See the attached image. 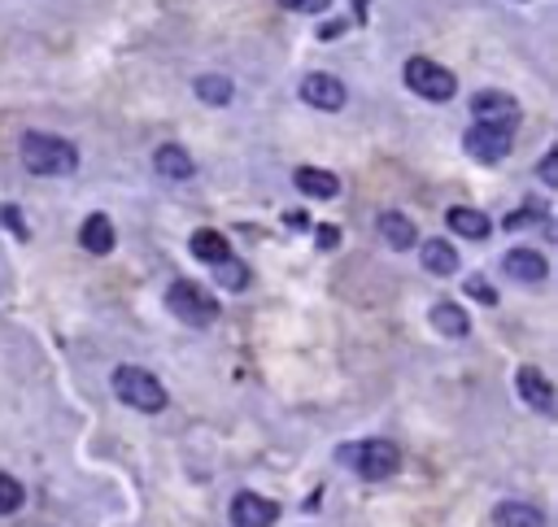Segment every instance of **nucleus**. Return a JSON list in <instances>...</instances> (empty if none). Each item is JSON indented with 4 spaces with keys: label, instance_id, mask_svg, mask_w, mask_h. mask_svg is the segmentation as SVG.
I'll use <instances>...</instances> for the list:
<instances>
[{
    "label": "nucleus",
    "instance_id": "obj_15",
    "mask_svg": "<svg viewBox=\"0 0 558 527\" xmlns=\"http://www.w3.org/2000/svg\"><path fill=\"white\" fill-rule=\"evenodd\" d=\"M445 222H449V231L462 235V240H488V231H493L488 213H480V209H471V205H453V209L445 213Z\"/></svg>",
    "mask_w": 558,
    "mask_h": 527
},
{
    "label": "nucleus",
    "instance_id": "obj_19",
    "mask_svg": "<svg viewBox=\"0 0 558 527\" xmlns=\"http://www.w3.org/2000/svg\"><path fill=\"white\" fill-rule=\"evenodd\" d=\"M432 327H436L440 335L462 340V335L471 331V318H466L462 305H453V301H436V305H432Z\"/></svg>",
    "mask_w": 558,
    "mask_h": 527
},
{
    "label": "nucleus",
    "instance_id": "obj_3",
    "mask_svg": "<svg viewBox=\"0 0 558 527\" xmlns=\"http://www.w3.org/2000/svg\"><path fill=\"white\" fill-rule=\"evenodd\" d=\"M113 396L140 414H161L166 409V388L157 383V375H148L144 366H118L113 370Z\"/></svg>",
    "mask_w": 558,
    "mask_h": 527
},
{
    "label": "nucleus",
    "instance_id": "obj_26",
    "mask_svg": "<svg viewBox=\"0 0 558 527\" xmlns=\"http://www.w3.org/2000/svg\"><path fill=\"white\" fill-rule=\"evenodd\" d=\"M283 9H292V13H323L331 0H279Z\"/></svg>",
    "mask_w": 558,
    "mask_h": 527
},
{
    "label": "nucleus",
    "instance_id": "obj_13",
    "mask_svg": "<svg viewBox=\"0 0 558 527\" xmlns=\"http://www.w3.org/2000/svg\"><path fill=\"white\" fill-rule=\"evenodd\" d=\"M375 226H379V235L388 240V248H397V253H405V248H414V244H418V226H414L405 213H397V209L379 213V218H375Z\"/></svg>",
    "mask_w": 558,
    "mask_h": 527
},
{
    "label": "nucleus",
    "instance_id": "obj_8",
    "mask_svg": "<svg viewBox=\"0 0 558 527\" xmlns=\"http://www.w3.org/2000/svg\"><path fill=\"white\" fill-rule=\"evenodd\" d=\"M471 113H475V122L514 126V122H519V100H514L510 91H475V96H471Z\"/></svg>",
    "mask_w": 558,
    "mask_h": 527
},
{
    "label": "nucleus",
    "instance_id": "obj_11",
    "mask_svg": "<svg viewBox=\"0 0 558 527\" xmlns=\"http://www.w3.org/2000/svg\"><path fill=\"white\" fill-rule=\"evenodd\" d=\"M501 270H506L510 279H519V283H545L549 261H545L536 248H510V253L501 257Z\"/></svg>",
    "mask_w": 558,
    "mask_h": 527
},
{
    "label": "nucleus",
    "instance_id": "obj_21",
    "mask_svg": "<svg viewBox=\"0 0 558 527\" xmlns=\"http://www.w3.org/2000/svg\"><path fill=\"white\" fill-rule=\"evenodd\" d=\"M196 96H201L205 105H227V100L235 96V87H231L227 74H201V78H196Z\"/></svg>",
    "mask_w": 558,
    "mask_h": 527
},
{
    "label": "nucleus",
    "instance_id": "obj_4",
    "mask_svg": "<svg viewBox=\"0 0 558 527\" xmlns=\"http://www.w3.org/2000/svg\"><path fill=\"white\" fill-rule=\"evenodd\" d=\"M166 309H170L179 322H187V327H209V322L218 318V301H214L201 283H192V279H174V283H170Z\"/></svg>",
    "mask_w": 558,
    "mask_h": 527
},
{
    "label": "nucleus",
    "instance_id": "obj_10",
    "mask_svg": "<svg viewBox=\"0 0 558 527\" xmlns=\"http://www.w3.org/2000/svg\"><path fill=\"white\" fill-rule=\"evenodd\" d=\"M514 388H519V396H523V405H532L536 414H554V383L545 379V370H536V366H519L514 370Z\"/></svg>",
    "mask_w": 558,
    "mask_h": 527
},
{
    "label": "nucleus",
    "instance_id": "obj_20",
    "mask_svg": "<svg viewBox=\"0 0 558 527\" xmlns=\"http://www.w3.org/2000/svg\"><path fill=\"white\" fill-rule=\"evenodd\" d=\"M493 527H545V514L523 501H501L493 510Z\"/></svg>",
    "mask_w": 558,
    "mask_h": 527
},
{
    "label": "nucleus",
    "instance_id": "obj_14",
    "mask_svg": "<svg viewBox=\"0 0 558 527\" xmlns=\"http://www.w3.org/2000/svg\"><path fill=\"white\" fill-rule=\"evenodd\" d=\"M292 183H296V192H305V196H314V200L340 196V179H336L331 170H318V166H301V170L292 174Z\"/></svg>",
    "mask_w": 558,
    "mask_h": 527
},
{
    "label": "nucleus",
    "instance_id": "obj_29",
    "mask_svg": "<svg viewBox=\"0 0 558 527\" xmlns=\"http://www.w3.org/2000/svg\"><path fill=\"white\" fill-rule=\"evenodd\" d=\"M314 235H318V244H323V248H336V226H318Z\"/></svg>",
    "mask_w": 558,
    "mask_h": 527
},
{
    "label": "nucleus",
    "instance_id": "obj_28",
    "mask_svg": "<svg viewBox=\"0 0 558 527\" xmlns=\"http://www.w3.org/2000/svg\"><path fill=\"white\" fill-rule=\"evenodd\" d=\"M466 292H471L475 301H484V305H493V301H497V292H493L484 279H466Z\"/></svg>",
    "mask_w": 558,
    "mask_h": 527
},
{
    "label": "nucleus",
    "instance_id": "obj_5",
    "mask_svg": "<svg viewBox=\"0 0 558 527\" xmlns=\"http://www.w3.org/2000/svg\"><path fill=\"white\" fill-rule=\"evenodd\" d=\"M405 87L423 100H449L458 91V78H453V70H445L432 57H410L405 61Z\"/></svg>",
    "mask_w": 558,
    "mask_h": 527
},
{
    "label": "nucleus",
    "instance_id": "obj_12",
    "mask_svg": "<svg viewBox=\"0 0 558 527\" xmlns=\"http://www.w3.org/2000/svg\"><path fill=\"white\" fill-rule=\"evenodd\" d=\"M153 166H157L161 179H174V183H187V179L196 174V161L187 157L183 144H161V148L153 152Z\"/></svg>",
    "mask_w": 558,
    "mask_h": 527
},
{
    "label": "nucleus",
    "instance_id": "obj_27",
    "mask_svg": "<svg viewBox=\"0 0 558 527\" xmlns=\"http://www.w3.org/2000/svg\"><path fill=\"white\" fill-rule=\"evenodd\" d=\"M541 183H558V152L554 148L541 157Z\"/></svg>",
    "mask_w": 558,
    "mask_h": 527
},
{
    "label": "nucleus",
    "instance_id": "obj_18",
    "mask_svg": "<svg viewBox=\"0 0 558 527\" xmlns=\"http://www.w3.org/2000/svg\"><path fill=\"white\" fill-rule=\"evenodd\" d=\"M418 261L427 266V274H453L458 270V248L449 240H423L418 244Z\"/></svg>",
    "mask_w": 558,
    "mask_h": 527
},
{
    "label": "nucleus",
    "instance_id": "obj_7",
    "mask_svg": "<svg viewBox=\"0 0 558 527\" xmlns=\"http://www.w3.org/2000/svg\"><path fill=\"white\" fill-rule=\"evenodd\" d=\"M301 100H305V105H314V109H323V113H336V109H344L349 91H344V83H340L336 74L314 70V74H305V78H301Z\"/></svg>",
    "mask_w": 558,
    "mask_h": 527
},
{
    "label": "nucleus",
    "instance_id": "obj_1",
    "mask_svg": "<svg viewBox=\"0 0 558 527\" xmlns=\"http://www.w3.org/2000/svg\"><path fill=\"white\" fill-rule=\"evenodd\" d=\"M17 152H22V166L31 174H48V179L74 174V166H78V148L61 135H52V131H26Z\"/></svg>",
    "mask_w": 558,
    "mask_h": 527
},
{
    "label": "nucleus",
    "instance_id": "obj_24",
    "mask_svg": "<svg viewBox=\"0 0 558 527\" xmlns=\"http://www.w3.org/2000/svg\"><path fill=\"white\" fill-rule=\"evenodd\" d=\"M541 213H545V205H541V200H527V209H514V213L506 218V226H510V231H519V226H527V222H536Z\"/></svg>",
    "mask_w": 558,
    "mask_h": 527
},
{
    "label": "nucleus",
    "instance_id": "obj_17",
    "mask_svg": "<svg viewBox=\"0 0 558 527\" xmlns=\"http://www.w3.org/2000/svg\"><path fill=\"white\" fill-rule=\"evenodd\" d=\"M187 248H192V257H196V261H205V266H214V261L231 257V244H227V235H222V231H209V226L192 231Z\"/></svg>",
    "mask_w": 558,
    "mask_h": 527
},
{
    "label": "nucleus",
    "instance_id": "obj_2",
    "mask_svg": "<svg viewBox=\"0 0 558 527\" xmlns=\"http://www.w3.org/2000/svg\"><path fill=\"white\" fill-rule=\"evenodd\" d=\"M340 466H349L353 475H362L371 483H384L401 470V449L392 440H353L340 449Z\"/></svg>",
    "mask_w": 558,
    "mask_h": 527
},
{
    "label": "nucleus",
    "instance_id": "obj_6",
    "mask_svg": "<svg viewBox=\"0 0 558 527\" xmlns=\"http://www.w3.org/2000/svg\"><path fill=\"white\" fill-rule=\"evenodd\" d=\"M510 144H514V139H510V126H493V122H475V126H466V135H462L466 157H475V161H484V166L510 157Z\"/></svg>",
    "mask_w": 558,
    "mask_h": 527
},
{
    "label": "nucleus",
    "instance_id": "obj_23",
    "mask_svg": "<svg viewBox=\"0 0 558 527\" xmlns=\"http://www.w3.org/2000/svg\"><path fill=\"white\" fill-rule=\"evenodd\" d=\"M22 501H26L22 483H17L13 475H4V470H0V518H4V514H13V510H22Z\"/></svg>",
    "mask_w": 558,
    "mask_h": 527
},
{
    "label": "nucleus",
    "instance_id": "obj_9",
    "mask_svg": "<svg viewBox=\"0 0 558 527\" xmlns=\"http://www.w3.org/2000/svg\"><path fill=\"white\" fill-rule=\"evenodd\" d=\"M279 505L257 497V492H235L231 497V527H275Z\"/></svg>",
    "mask_w": 558,
    "mask_h": 527
},
{
    "label": "nucleus",
    "instance_id": "obj_22",
    "mask_svg": "<svg viewBox=\"0 0 558 527\" xmlns=\"http://www.w3.org/2000/svg\"><path fill=\"white\" fill-rule=\"evenodd\" d=\"M214 274H218V283H222V287H231V292L248 287V266H244V261H235V257L214 261Z\"/></svg>",
    "mask_w": 558,
    "mask_h": 527
},
{
    "label": "nucleus",
    "instance_id": "obj_25",
    "mask_svg": "<svg viewBox=\"0 0 558 527\" xmlns=\"http://www.w3.org/2000/svg\"><path fill=\"white\" fill-rule=\"evenodd\" d=\"M0 222L17 235V240H26V222H22V213H17V205H0Z\"/></svg>",
    "mask_w": 558,
    "mask_h": 527
},
{
    "label": "nucleus",
    "instance_id": "obj_16",
    "mask_svg": "<svg viewBox=\"0 0 558 527\" xmlns=\"http://www.w3.org/2000/svg\"><path fill=\"white\" fill-rule=\"evenodd\" d=\"M78 244H83L87 253L105 257V253L113 248V222H109L105 213H87V218H83V226H78Z\"/></svg>",
    "mask_w": 558,
    "mask_h": 527
}]
</instances>
